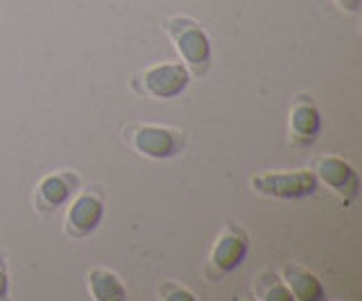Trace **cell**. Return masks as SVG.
Masks as SVG:
<instances>
[{"label": "cell", "instance_id": "1", "mask_svg": "<svg viewBox=\"0 0 362 301\" xmlns=\"http://www.w3.org/2000/svg\"><path fill=\"white\" fill-rule=\"evenodd\" d=\"M165 30L173 39L175 48L179 52L181 61L188 69L190 75L204 77L211 69L213 50L209 35L202 30V25L190 16H175L165 23Z\"/></svg>", "mask_w": 362, "mask_h": 301}, {"label": "cell", "instance_id": "2", "mask_svg": "<svg viewBox=\"0 0 362 301\" xmlns=\"http://www.w3.org/2000/svg\"><path fill=\"white\" fill-rule=\"evenodd\" d=\"M188 84L190 73L181 61L156 64L132 77V88L136 93L156 100H173L184 93Z\"/></svg>", "mask_w": 362, "mask_h": 301}, {"label": "cell", "instance_id": "3", "mask_svg": "<svg viewBox=\"0 0 362 301\" xmlns=\"http://www.w3.org/2000/svg\"><path fill=\"white\" fill-rule=\"evenodd\" d=\"M124 138L136 152L154 161L177 157L186 143L184 131L165 125H136L124 131Z\"/></svg>", "mask_w": 362, "mask_h": 301}, {"label": "cell", "instance_id": "4", "mask_svg": "<svg viewBox=\"0 0 362 301\" xmlns=\"http://www.w3.org/2000/svg\"><path fill=\"white\" fill-rule=\"evenodd\" d=\"M254 188L260 195L276 199H303L310 197L320 179L310 170H292V172H258L252 179Z\"/></svg>", "mask_w": 362, "mask_h": 301}, {"label": "cell", "instance_id": "5", "mask_svg": "<svg viewBox=\"0 0 362 301\" xmlns=\"http://www.w3.org/2000/svg\"><path fill=\"white\" fill-rule=\"evenodd\" d=\"M105 218V199H102L100 191H82L66 213V233L73 238H86L90 236Z\"/></svg>", "mask_w": 362, "mask_h": 301}, {"label": "cell", "instance_id": "6", "mask_svg": "<svg viewBox=\"0 0 362 301\" xmlns=\"http://www.w3.org/2000/svg\"><path fill=\"white\" fill-rule=\"evenodd\" d=\"M249 254V236L245 229L226 225L211 252V267L218 274H231L240 267Z\"/></svg>", "mask_w": 362, "mask_h": 301}, {"label": "cell", "instance_id": "7", "mask_svg": "<svg viewBox=\"0 0 362 301\" xmlns=\"http://www.w3.org/2000/svg\"><path fill=\"white\" fill-rule=\"evenodd\" d=\"M315 175L344 202H354L360 193V177L356 168L339 157H322L315 165Z\"/></svg>", "mask_w": 362, "mask_h": 301}, {"label": "cell", "instance_id": "8", "mask_svg": "<svg viewBox=\"0 0 362 301\" xmlns=\"http://www.w3.org/2000/svg\"><path fill=\"white\" fill-rule=\"evenodd\" d=\"M77 186L79 179L73 172H54L43 177L37 186V208L41 213H52V211L71 202Z\"/></svg>", "mask_w": 362, "mask_h": 301}, {"label": "cell", "instance_id": "9", "mask_svg": "<svg viewBox=\"0 0 362 301\" xmlns=\"http://www.w3.org/2000/svg\"><path fill=\"white\" fill-rule=\"evenodd\" d=\"M322 131V114L310 98L301 95L290 109V136L299 145H313Z\"/></svg>", "mask_w": 362, "mask_h": 301}, {"label": "cell", "instance_id": "10", "mask_svg": "<svg viewBox=\"0 0 362 301\" xmlns=\"http://www.w3.org/2000/svg\"><path fill=\"white\" fill-rule=\"evenodd\" d=\"M281 278L286 281L288 290L292 293V299H299V301H324L326 299V290L320 281V276L297 263L283 265Z\"/></svg>", "mask_w": 362, "mask_h": 301}, {"label": "cell", "instance_id": "11", "mask_svg": "<svg viewBox=\"0 0 362 301\" xmlns=\"http://www.w3.org/2000/svg\"><path fill=\"white\" fill-rule=\"evenodd\" d=\"M88 283V293L95 301H124L127 299V288H124L122 278L105 270V267H98V270H90L86 276Z\"/></svg>", "mask_w": 362, "mask_h": 301}, {"label": "cell", "instance_id": "12", "mask_svg": "<svg viewBox=\"0 0 362 301\" xmlns=\"http://www.w3.org/2000/svg\"><path fill=\"white\" fill-rule=\"evenodd\" d=\"M254 293L263 301H292V293L288 290L286 281L281 278V274L272 270H263L258 274Z\"/></svg>", "mask_w": 362, "mask_h": 301}, {"label": "cell", "instance_id": "13", "mask_svg": "<svg viewBox=\"0 0 362 301\" xmlns=\"http://www.w3.org/2000/svg\"><path fill=\"white\" fill-rule=\"evenodd\" d=\"M158 295H161V299H165V301H195L197 299L188 288L179 285L175 281H165L161 288H158Z\"/></svg>", "mask_w": 362, "mask_h": 301}, {"label": "cell", "instance_id": "14", "mask_svg": "<svg viewBox=\"0 0 362 301\" xmlns=\"http://www.w3.org/2000/svg\"><path fill=\"white\" fill-rule=\"evenodd\" d=\"M9 297V274H7V265L5 259L0 256V299Z\"/></svg>", "mask_w": 362, "mask_h": 301}, {"label": "cell", "instance_id": "15", "mask_svg": "<svg viewBox=\"0 0 362 301\" xmlns=\"http://www.w3.org/2000/svg\"><path fill=\"white\" fill-rule=\"evenodd\" d=\"M335 5H337L339 9H344V12L356 14L358 9H360V0H335Z\"/></svg>", "mask_w": 362, "mask_h": 301}]
</instances>
